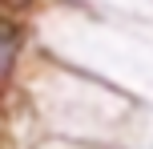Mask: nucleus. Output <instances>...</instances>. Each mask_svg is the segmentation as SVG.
Returning <instances> with one entry per match:
<instances>
[{"instance_id": "2", "label": "nucleus", "mask_w": 153, "mask_h": 149, "mask_svg": "<svg viewBox=\"0 0 153 149\" xmlns=\"http://www.w3.org/2000/svg\"><path fill=\"white\" fill-rule=\"evenodd\" d=\"M28 4H36V0H8V8H28Z\"/></svg>"}, {"instance_id": "1", "label": "nucleus", "mask_w": 153, "mask_h": 149, "mask_svg": "<svg viewBox=\"0 0 153 149\" xmlns=\"http://www.w3.org/2000/svg\"><path fill=\"white\" fill-rule=\"evenodd\" d=\"M20 48H24V32L12 20H0V81L12 77L16 61H20Z\"/></svg>"}]
</instances>
